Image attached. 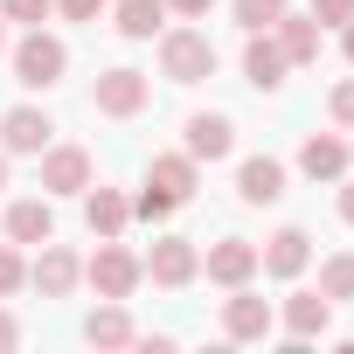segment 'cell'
<instances>
[{
  "label": "cell",
  "mask_w": 354,
  "mask_h": 354,
  "mask_svg": "<svg viewBox=\"0 0 354 354\" xmlns=\"http://www.w3.org/2000/svg\"><path fill=\"white\" fill-rule=\"evenodd\" d=\"M56 139V118L42 111V104H15V111H0V153H42Z\"/></svg>",
  "instance_id": "obj_9"
},
{
  "label": "cell",
  "mask_w": 354,
  "mask_h": 354,
  "mask_svg": "<svg viewBox=\"0 0 354 354\" xmlns=\"http://www.w3.org/2000/svg\"><path fill=\"white\" fill-rule=\"evenodd\" d=\"M111 28H118L125 42H153V35L167 28V0H118V8H111Z\"/></svg>",
  "instance_id": "obj_20"
},
{
  "label": "cell",
  "mask_w": 354,
  "mask_h": 354,
  "mask_svg": "<svg viewBox=\"0 0 354 354\" xmlns=\"http://www.w3.org/2000/svg\"><path fill=\"white\" fill-rule=\"evenodd\" d=\"M0 56H8V28H0Z\"/></svg>",
  "instance_id": "obj_36"
},
{
  "label": "cell",
  "mask_w": 354,
  "mask_h": 354,
  "mask_svg": "<svg viewBox=\"0 0 354 354\" xmlns=\"http://www.w3.org/2000/svg\"><path fill=\"white\" fill-rule=\"evenodd\" d=\"M236 195H243L250 209H271V202H285V160H271V153H250V160L236 167Z\"/></svg>",
  "instance_id": "obj_12"
},
{
  "label": "cell",
  "mask_w": 354,
  "mask_h": 354,
  "mask_svg": "<svg viewBox=\"0 0 354 354\" xmlns=\"http://www.w3.org/2000/svg\"><path fill=\"white\" fill-rule=\"evenodd\" d=\"M278 15H285V0H236V28L243 35H271Z\"/></svg>",
  "instance_id": "obj_24"
},
{
  "label": "cell",
  "mask_w": 354,
  "mask_h": 354,
  "mask_svg": "<svg viewBox=\"0 0 354 354\" xmlns=\"http://www.w3.org/2000/svg\"><path fill=\"white\" fill-rule=\"evenodd\" d=\"M271 326H278V306L257 299L250 285H230V299H223V333H230V340H264Z\"/></svg>",
  "instance_id": "obj_7"
},
{
  "label": "cell",
  "mask_w": 354,
  "mask_h": 354,
  "mask_svg": "<svg viewBox=\"0 0 354 354\" xmlns=\"http://www.w3.org/2000/svg\"><path fill=\"white\" fill-rule=\"evenodd\" d=\"M271 35H278V49H285V63H292V70L319 56V21H313V15H292V8H285Z\"/></svg>",
  "instance_id": "obj_21"
},
{
  "label": "cell",
  "mask_w": 354,
  "mask_h": 354,
  "mask_svg": "<svg viewBox=\"0 0 354 354\" xmlns=\"http://www.w3.org/2000/svg\"><path fill=\"white\" fill-rule=\"evenodd\" d=\"M354 160H347V139H333V132H306V146H299V174L306 181H340Z\"/></svg>",
  "instance_id": "obj_15"
},
{
  "label": "cell",
  "mask_w": 354,
  "mask_h": 354,
  "mask_svg": "<svg viewBox=\"0 0 354 354\" xmlns=\"http://www.w3.org/2000/svg\"><path fill=\"white\" fill-rule=\"evenodd\" d=\"M333 188H340V223H354V181H347V174H340Z\"/></svg>",
  "instance_id": "obj_33"
},
{
  "label": "cell",
  "mask_w": 354,
  "mask_h": 354,
  "mask_svg": "<svg viewBox=\"0 0 354 354\" xmlns=\"http://www.w3.org/2000/svg\"><path fill=\"white\" fill-rule=\"evenodd\" d=\"M146 97H153V84H146V70H132V63H111V70L97 77V91H91V104H97L104 118H139Z\"/></svg>",
  "instance_id": "obj_4"
},
{
  "label": "cell",
  "mask_w": 354,
  "mask_h": 354,
  "mask_svg": "<svg viewBox=\"0 0 354 354\" xmlns=\"http://www.w3.org/2000/svg\"><path fill=\"white\" fill-rule=\"evenodd\" d=\"M167 15H188V21H202V15H209V0H167Z\"/></svg>",
  "instance_id": "obj_32"
},
{
  "label": "cell",
  "mask_w": 354,
  "mask_h": 354,
  "mask_svg": "<svg viewBox=\"0 0 354 354\" xmlns=\"http://www.w3.org/2000/svg\"><path fill=\"white\" fill-rule=\"evenodd\" d=\"M160 77L167 84H202L216 77V42L202 28H160Z\"/></svg>",
  "instance_id": "obj_2"
},
{
  "label": "cell",
  "mask_w": 354,
  "mask_h": 354,
  "mask_svg": "<svg viewBox=\"0 0 354 354\" xmlns=\"http://www.w3.org/2000/svg\"><path fill=\"white\" fill-rule=\"evenodd\" d=\"M84 223H91V236H125L132 202H125L118 188H84Z\"/></svg>",
  "instance_id": "obj_19"
},
{
  "label": "cell",
  "mask_w": 354,
  "mask_h": 354,
  "mask_svg": "<svg viewBox=\"0 0 354 354\" xmlns=\"http://www.w3.org/2000/svg\"><path fill=\"white\" fill-rule=\"evenodd\" d=\"M146 181H153V188H167L174 202H188V195H195V181H202V160H188V153H153V160H146Z\"/></svg>",
  "instance_id": "obj_18"
},
{
  "label": "cell",
  "mask_w": 354,
  "mask_h": 354,
  "mask_svg": "<svg viewBox=\"0 0 354 354\" xmlns=\"http://www.w3.org/2000/svg\"><path fill=\"white\" fill-rule=\"evenodd\" d=\"M49 236H56V209H49V195L8 202V243H49Z\"/></svg>",
  "instance_id": "obj_17"
},
{
  "label": "cell",
  "mask_w": 354,
  "mask_h": 354,
  "mask_svg": "<svg viewBox=\"0 0 354 354\" xmlns=\"http://www.w3.org/2000/svg\"><path fill=\"white\" fill-rule=\"evenodd\" d=\"M326 111H333V125H347V132H354V77H347V84H333Z\"/></svg>",
  "instance_id": "obj_28"
},
{
  "label": "cell",
  "mask_w": 354,
  "mask_h": 354,
  "mask_svg": "<svg viewBox=\"0 0 354 354\" xmlns=\"http://www.w3.org/2000/svg\"><path fill=\"white\" fill-rule=\"evenodd\" d=\"M56 15V0H0V21H28V28H42Z\"/></svg>",
  "instance_id": "obj_27"
},
{
  "label": "cell",
  "mask_w": 354,
  "mask_h": 354,
  "mask_svg": "<svg viewBox=\"0 0 354 354\" xmlns=\"http://www.w3.org/2000/svg\"><path fill=\"white\" fill-rule=\"evenodd\" d=\"M21 285H28V257H21L15 243H0V299H15Z\"/></svg>",
  "instance_id": "obj_26"
},
{
  "label": "cell",
  "mask_w": 354,
  "mask_h": 354,
  "mask_svg": "<svg viewBox=\"0 0 354 354\" xmlns=\"http://www.w3.org/2000/svg\"><path fill=\"white\" fill-rule=\"evenodd\" d=\"M278 319H285L292 347H306V340H319V333L333 326V299H326V292H292V299L278 306Z\"/></svg>",
  "instance_id": "obj_11"
},
{
  "label": "cell",
  "mask_w": 354,
  "mask_h": 354,
  "mask_svg": "<svg viewBox=\"0 0 354 354\" xmlns=\"http://www.w3.org/2000/svg\"><path fill=\"white\" fill-rule=\"evenodd\" d=\"M285 49H278V35H250V49H243V84L250 91H278L285 84Z\"/></svg>",
  "instance_id": "obj_16"
},
{
  "label": "cell",
  "mask_w": 354,
  "mask_h": 354,
  "mask_svg": "<svg viewBox=\"0 0 354 354\" xmlns=\"http://www.w3.org/2000/svg\"><path fill=\"white\" fill-rule=\"evenodd\" d=\"M202 271H209L223 292H230V285H250V278H257V243H250V236H223V243H209Z\"/></svg>",
  "instance_id": "obj_10"
},
{
  "label": "cell",
  "mask_w": 354,
  "mask_h": 354,
  "mask_svg": "<svg viewBox=\"0 0 354 354\" xmlns=\"http://www.w3.org/2000/svg\"><path fill=\"white\" fill-rule=\"evenodd\" d=\"M319 292L340 306V299H354V250H333L326 264H319Z\"/></svg>",
  "instance_id": "obj_23"
},
{
  "label": "cell",
  "mask_w": 354,
  "mask_h": 354,
  "mask_svg": "<svg viewBox=\"0 0 354 354\" xmlns=\"http://www.w3.org/2000/svg\"><path fill=\"white\" fill-rule=\"evenodd\" d=\"M181 153H188V160H230V153H236V125H230L223 111H195Z\"/></svg>",
  "instance_id": "obj_14"
},
{
  "label": "cell",
  "mask_w": 354,
  "mask_h": 354,
  "mask_svg": "<svg viewBox=\"0 0 354 354\" xmlns=\"http://www.w3.org/2000/svg\"><path fill=\"white\" fill-rule=\"evenodd\" d=\"M8 347H21V319H15V313H0V354H8Z\"/></svg>",
  "instance_id": "obj_31"
},
{
  "label": "cell",
  "mask_w": 354,
  "mask_h": 354,
  "mask_svg": "<svg viewBox=\"0 0 354 354\" xmlns=\"http://www.w3.org/2000/svg\"><path fill=\"white\" fill-rule=\"evenodd\" d=\"M63 70H70V49H63V35H49V28H28V35L15 42V84H21V91H56V84H63Z\"/></svg>",
  "instance_id": "obj_1"
},
{
  "label": "cell",
  "mask_w": 354,
  "mask_h": 354,
  "mask_svg": "<svg viewBox=\"0 0 354 354\" xmlns=\"http://www.w3.org/2000/svg\"><path fill=\"white\" fill-rule=\"evenodd\" d=\"M340 49H347V63H354V21H340Z\"/></svg>",
  "instance_id": "obj_34"
},
{
  "label": "cell",
  "mask_w": 354,
  "mask_h": 354,
  "mask_svg": "<svg viewBox=\"0 0 354 354\" xmlns=\"http://www.w3.org/2000/svg\"><path fill=\"white\" fill-rule=\"evenodd\" d=\"M306 264H313V236H306L299 223H285V230L257 250V271H271V278H299Z\"/></svg>",
  "instance_id": "obj_13"
},
{
  "label": "cell",
  "mask_w": 354,
  "mask_h": 354,
  "mask_svg": "<svg viewBox=\"0 0 354 354\" xmlns=\"http://www.w3.org/2000/svg\"><path fill=\"white\" fill-rule=\"evenodd\" d=\"M84 340H91V347H132L139 333H132V313H125V299H104V306L84 319Z\"/></svg>",
  "instance_id": "obj_22"
},
{
  "label": "cell",
  "mask_w": 354,
  "mask_h": 354,
  "mask_svg": "<svg viewBox=\"0 0 354 354\" xmlns=\"http://www.w3.org/2000/svg\"><path fill=\"white\" fill-rule=\"evenodd\" d=\"M313 21H319V28H340V21H354V0H313Z\"/></svg>",
  "instance_id": "obj_29"
},
{
  "label": "cell",
  "mask_w": 354,
  "mask_h": 354,
  "mask_svg": "<svg viewBox=\"0 0 354 354\" xmlns=\"http://www.w3.org/2000/svg\"><path fill=\"white\" fill-rule=\"evenodd\" d=\"M139 264H146V278H153V285H167V292H181V285H195V278H202V250H195L188 236H160Z\"/></svg>",
  "instance_id": "obj_6"
},
{
  "label": "cell",
  "mask_w": 354,
  "mask_h": 354,
  "mask_svg": "<svg viewBox=\"0 0 354 354\" xmlns=\"http://www.w3.org/2000/svg\"><path fill=\"white\" fill-rule=\"evenodd\" d=\"M84 278H91V292H97V299H132V292H139V278H146V264H139L118 236H97V257L84 264Z\"/></svg>",
  "instance_id": "obj_3"
},
{
  "label": "cell",
  "mask_w": 354,
  "mask_h": 354,
  "mask_svg": "<svg viewBox=\"0 0 354 354\" xmlns=\"http://www.w3.org/2000/svg\"><path fill=\"white\" fill-rule=\"evenodd\" d=\"M77 278H84V257L70 250V243H35V264H28V285L42 292V299H70L77 292Z\"/></svg>",
  "instance_id": "obj_5"
},
{
  "label": "cell",
  "mask_w": 354,
  "mask_h": 354,
  "mask_svg": "<svg viewBox=\"0 0 354 354\" xmlns=\"http://www.w3.org/2000/svg\"><path fill=\"white\" fill-rule=\"evenodd\" d=\"M347 160H354V146H347Z\"/></svg>",
  "instance_id": "obj_37"
},
{
  "label": "cell",
  "mask_w": 354,
  "mask_h": 354,
  "mask_svg": "<svg viewBox=\"0 0 354 354\" xmlns=\"http://www.w3.org/2000/svg\"><path fill=\"white\" fill-rule=\"evenodd\" d=\"M104 8H111V0H56V15H63V21H97Z\"/></svg>",
  "instance_id": "obj_30"
},
{
  "label": "cell",
  "mask_w": 354,
  "mask_h": 354,
  "mask_svg": "<svg viewBox=\"0 0 354 354\" xmlns=\"http://www.w3.org/2000/svg\"><path fill=\"white\" fill-rule=\"evenodd\" d=\"M0 188H8V153H0Z\"/></svg>",
  "instance_id": "obj_35"
},
{
  "label": "cell",
  "mask_w": 354,
  "mask_h": 354,
  "mask_svg": "<svg viewBox=\"0 0 354 354\" xmlns=\"http://www.w3.org/2000/svg\"><path fill=\"white\" fill-rule=\"evenodd\" d=\"M35 160H42V195H84L91 188V153L84 146H56L49 139Z\"/></svg>",
  "instance_id": "obj_8"
},
{
  "label": "cell",
  "mask_w": 354,
  "mask_h": 354,
  "mask_svg": "<svg viewBox=\"0 0 354 354\" xmlns=\"http://www.w3.org/2000/svg\"><path fill=\"white\" fill-rule=\"evenodd\" d=\"M174 209H181V202H174L167 188H153V181H146V188H139V202H132V216H139V223H167Z\"/></svg>",
  "instance_id": "obj_25"
}]
</instances>
